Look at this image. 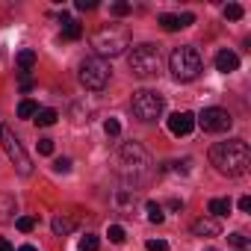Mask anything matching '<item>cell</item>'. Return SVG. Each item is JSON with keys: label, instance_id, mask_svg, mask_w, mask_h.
Listing matches in <instances>:
<instances>
[{"label": "cell", "instance_id": "obj_1", "mask_svg": "<svg viewBox=\"0 0 251 251\" xmlns=\"http://www.w3.org/2000/svg\"><path fill=\"white\" fill-rule=\"evenodd\" d=\"M210 163L216 166L219 175L227 177H242L251 166V148L245 139H227V142H216L210 148Z\"/></svg>", "mask_w": 251, "mask_h": 251}, {"label": "cell", "instance_id": "obj_2", "mask_svg": "<svg viewBox=\"0 0 251 251\" xmlns=\"http://www.w3.org/2000/svg\"><path fill=\"white\" fill-rule=\"evenodd\" d=\"M151 154L145 151V145L139 142H127L118 151V172L130 186H142L151 177Z\"/></svg>", "mask_w": 251, "mask_h": 251}, {"label": "cell", "instance_id": "obj_3", "mask_svg": "<svg viewBox=\"0 0 251 251\" xmlns=\"http://www.w3.org/2000/svg\"><path fill=\"white\" fill-rule=\"evenodd\" d=\"M169 65H172V74L175 80L180 83H189L201 74V53L192 48V45H183V48H175L172 56H169Z\"/></svg>", "mask_w": 251, "mask_h": 251}, {"label": "cell", "instance_id": "obj_4", "mask_svg": "<svg viewBox=\"0 0 251 251\" xmlns=\"http://www.w3.org/2000/svg\"><path fill=\"white\" fill-rule=\"evenodd\" d=\"M127 65H130V71L136 74V77H151V74H157V68H160V48H154V45H136L133 50H130V56H127Z\"/></svg>", "mask_w": 251, "mask_h": 251}, {"label": "cell", "instance_id": "obj_5", "mask_svg": "<svg viewBox=\"0 0 251 251\" xmlns=\"http://www.w3.org/2000/svg\"><path fill=\"white\" fill-rule=\"evenodd\" d=\"M130 106H133V115L139 121H157L166 109V100H163V95H157L151 89H139V92H133Z\"/></svg>", "mask_w": 251, "mask_h": 251}, {"label": "cell", "instance_id": "obj_6", "mask_svg": "<svg viewBox=\"0 0 251 251\" xmlns=\"http://www.w3.org/2000/svg\"><path fill=\"white\" fill-rule=\"evenodd\" d=\"M92 45H95V50H98V56L103 59V56H118L124 48H127V33H124L121 27H103V30H98L95 33V39H92Z\"/></svg>", "mask_w": 251, "mask_h": 251}, {"label": "cell", "instance_id": "obj_7", "mask_svg": "<svg viewBox=\"0 0 251 251\" xmlns=\"http://www.w3.org/2000/svg\"><path fill=\"white\" fill-rule=\"evenodd\" d=\"M80 83L89 89V92H100L106 83H109V65L100 59V56H89L80 62Z\"/></svg>", "mask_w": 251, "mask_h": 251}, {"label": "cell", "instance_id": "obj_8", "mask_svg": "<svg viewBox=\"0 0 251 251\" xmlns=\"http://www.w3.org/2000/svg\"><path fill=\"white\" fill-rule=\"evenodd\" d=\"M0 142H3V151H6V157H9V163L18 169V175L21 177H27L30 172H33V163H30V157H27V151L21 148V142H18V136L12 133V130H0Z\"/></svg>", "mask_w": 251, "mask_h": 251}, {"label": "cell", "instance_id": "obj_9", "mask_svg": "<svg viewBox=\"0 0 251 251\" xmlns=\"http://www.w3.org/2000/svg\"><path fill=\"white\" fill-rule=\"evenodd\" d=\"M195 124H201V130H204V133H227V130H230V124H233V118H230L227 109L207 106V109L195 118Z\"/></svg>", "mask_w": 251, "mask_h": 251}, {"label": "cell", "instance_id": "obj_10", "mask_svg": "<svg viewBox=\"0 0 251 251\" xmlns=\"http://www.w3.org/2000/svg\"><path fill=\"white\" fill-rule=\"evenodd\" d=\"M195 127V115L189 109H180V112H172L169 115V130L172 136H189Z\"/></svg>", "mask_w": 251, "mask_h": 251}, {"label": "cell", "instance_id": "obj_11", "mask_svg": "<svg viewBox=\"0 0 251 251\" xmlns=\"http://www.w3.org/2000/svg\"><path fill=\"white\" fill-rule=\"evenodd\" d=\"M192 233H195V236H219V233H222L219 219H195V222H192Z\"/></svg>", "mask_w": 251, "mask_h": 251}, {"label": "cell", "instance_id": "obj_12", "mask_svg": "<svg viewBox=\"0 0 251 251\" xmlns=\"http://www.w3.org/2000/svg\"><path fill=\"white\" fill-rule=\"evenodd\" d=\"M216 68H219L222 74H230V71L239 68V56H236L233 50H219V53H216Z\"/></svg>", "mask_w": 251, "mask_h": 251}, {"label": "cell", "instance_id": "obj_13", "mask_svg": "<svg viewBox=\"0 0 251 251\" xmlns=\"http://www.w3.org/2000/svg\"><path fill=\"white\" fill-rule=\"evenodd\" d=\"M230 198H210V204H207V210L213 213V219H222V216H230Z\"/></svg>", "mask_w": 251, "mask_h": 251}, {"label": "cell", "instance_id": "obj_14", "mask_svg": "<svg viewBox=\"0 0 251 251\" xmlns=\"http://www.w3.org/2000/svg\"><path fill=\"white\" fill-rule=\"evenodd\" d=\"M36 59H39V53L33 50V48H24L18 56H15V62H18V68H21V74H27L33 65H36Z\"/></svg>", "mask_w": 251, "mask_h": 251}, {"label": "cell", "instance_id": "obj_15", "mask_svg": "<svg viewBox=\"0 0 251 251\" xmlns=\"http://www.w3.org/2000/svg\"><path fill=\"white\" fill-rule=\"evenodd\" d=\"M50 227H53V233H56V236H68V233L77 227V222H74V219H68V216H56V219L50 222Z\"/></svg>", "mask_w": 251, "mask_h": 251}, {"label": "cell", "instance_id": "obj_16", "mask_svg": "<svg viewBox=\"0 0 251 251\" xmlns=\"http://www.w3.org/2000/svg\"><path fill=\"white\" fill-rule=\"evenodd\" d=\"M62 36H65L68 42H77V39L83 36V27H80L77 21H71V18H65V15H62Z\"/></svg>", "mask_w": 251, "mask_h": 251}, {"label": "cell", "instance_id": "obj_17", "mask_svg": "<svg viewBox=\"0 0 251 251\" xmlns=\"http://www.w3.org/2000/svg\"><path fill=\"white\" fill-rule=\"evenodd\" d=\"M56 118H59L56 109H39V112L33 115V121L39 124V127H50V124H56Z\"/></svg>", "mask_w": 251, "mask_h": 251}, {"label": "cell", "instance_id": "obj_18", "mask_svg": "<svg viewBox=\"0 0 251 251\" xmlns=\"http://www.w3.org/2000/svg\"><path fill=\"white\" fill-rule=\"evenodd\" d=\"M145 210H148V222H151V225H163V222H166V213H163V207H160L157 201H148Z\"/></svg>", "mask_w": 251, "mask_h": 251}, {"label": "cell", "instance_id": "obj_19", "mask_svg": "<svg viewBox=\"0 0 251 251\" xmlns=\"http://www.w3.org/2000/svg\"><path fill=\"white\" fill-rule=\"evenodd\" d=\"M157 24L166 30V33H175V30H183L180 27V15H160L157 18Z\"/></svg>", "mask_w": 251, "mask_h": 251}, {"label": "cell", "instance_id": "obj_20", "mask_svg": "<svg viewBox=\"0 0 251 251\" xmlns=\"http://www.w3.org/2000/svg\"><path fill=\"white\" fill-rule=\"evenodd\" d=\"M36 112H39L36 100H21V103H18V118H33Z\"/></svg>", "mask_w": 251, "mask_h": 251}, {"label": "cell", "instance_id": "obj_21", "mask_svg": "<svg viewBox=\"0 0 251 251\" xmlns=\"http://www.w3.org/2000/svg\"><path fill=\"white\" fill-rule=\"evenodd\" d=\"M106 236H109V242H115V245H121L124 239H127V233H124V227H121V225H109Z\"/></svg>", "mask_w": 251, "mask_h": 251}, {"label": "cell", "instance_id": "obj_22", "mask_svg": "<svg viewBox=\"0 0 251 251\" xmlns=\"http://www.w3.org/2000/svg\"><path fill=\"white\" fill-rule=\"evenodd\" d=\"M100 248V239L95 236V233H86L83 239H80V251H98Z\"/></svg>", "mask_w": 251, "mask_h": 251}, {"label": "cell", "instance_id": "obj_23", "mask_svg": "<svg viewBox=\"0 0 251 251\" xmlns=\"http://www.w3.org/2000/svg\"><path fill=\"white\" fill-rule=\"evenodd\" d=\"M15 227H18L21 233H30V230L36 227V219H33V216H21V219H15Z\"/></svg>", "mask_w": 251, "mask_h": 251}, {"label": "cell", "instance_id": "obj_24", "mask_svg": "<svg viewBox=\"0 0 251 251\" xmlns=\"http://www.w3.org/2000/svg\"><path fill=\"white\" fill-rule=\"evenodd\" d=\"M227 242H230L236 251H245V248H248V236H245V233H230Z\"/></svg>", "mask_w": 251, "mask_h": 251}, {"label": "cell", "instance_id": "obj_25", "mask_svg": "<svg viewBox=\"0 0 251 251\" xmlns=\"http://www.w3.org/2000/svg\"><path fill=\"white\" fill-rule=\"evenodd\" d=\"M109 12H112L115 18H124V15H130V3H124V0H118V3H112V6H109Z\"/></svg>", "mask_w": 251, "mask_h": 251}, {"label": "cell", "instance_id": "obj_26", "mask_svg": "<svg viewBox=\"0 0 251 251\" xmlns=\"http://www.w3.org/2000/svg\"><path fill=\"white\" fill-rule=\"evenodd\" d=\"M103 133H106V136H118V133H121L118 118H106V121H103Z\"/></svg>", "mask_w": 251, "mask_h": 251}, {"label": "cell", "instance_id": "obj_27", "mask_svg": "<svg viewBox=\"0 0 251 251\" xmlns=\"http://www.w3.org/2000/svg\"><path fill=\"white\" fill-rule=\"evenodd\" d=\"M225 18H227V21H239V18H242V6H239V3H227V6H225Z\"/></svg>", "mask_w": 251, "mask_h": 251}, {"label": "cell", "instance_id": "obj_28", "mask_svg": "<svg viewBox=\"0 0 251 251\" xmlns=\"http://www.w3.org/2000/svg\"><path fill=\"white\" fill-rule=\"evenodd\" d=\"M53 172H56V175H68V172H71V160H68V157H59V160L53 163Z\"/></svg>", "mask_w": 251, "mask_h": 251}, {"label": "cell", "instance_id": "obj_29", "mask_svg": "<svg viewBox=\"0 0 251 251\" xmlns=\"http://www.w3.org/2000/svg\"><path fill=\"white\" fill-rule=\"evenodd\" d=\"M39 154L42 157H50L53 154V139H39Z\"/></svg>", "mask_w": 251, "mask_h": 251}, {"label": "cell", "instance_id": "obj_30", "mask_svg": "<svg viewBox=\"0 0 251 251\" xmlns=\"http://www.w3.org/2000/svg\"><path fill=\"white\" fill-rule=\"evenodd\" d=\"M145 248H148V251H169V242H163V239H148Z\"/></svg>", "mask_w": 251, "mask_h": 251}, {"label": "cell", "instance_id": "obj_31", "mask_svg": "<svg viewBox=\"0 0 251 251\" xmlns=\"http://www.w3.org/2000/svg\"><path fill=\"white\" fill-rule=\"evenodd\" d=\"M98 3H95V0H77V9L80 12H89V9H95Z\"/></svg>", "mask_w": 251, "mask_h": 251}, {"label": "cell", "instance_id": "obj_32", "mask_svg": "<svg viewBox=\"0 0 251 251\" xmlns=\"http://www.w3.org/2000/svg\"><path fill=\"white\" fill-rule=\"evenodd\" d=\"M189 24H195V15H192V12L180 15V27H189Z\"/></svg>", "mask_w": 251, "mask_h": 251}, {"label": "cell", "instance_id": "obj_33", "mask_svg": "<svg viewBox=\"0 0 251 251\" xmlns=\"http://www.w3.org/2000/svg\"><path fill=\"white\" fill-rule=\"evenodd\" d=\"M239 210H242V213H248V210H251V198H248V195H242V198H239Z\"/></svg>", "mask_w": 251, "mask_h": 251}, {"label": "cell", "instance_id": "obj_34", "mask_svg": "<svg viewBox=\"0 0 251 251\" xmlns=\"http://www.w3.org/2000/svg\"><path fill=\"white\" fill-rule=\"evenodd\" d=\"M21 89H24V92H30V89H33V80H30V77H27V74H24V77H21Z\"/></svg>", "mask_w": 251, "mask_h": 251}, {"label": "cell", "instance_id": "obj_35", "mask_svg": "<svg viewBox=\"0 0 251 251\" xmlns=\"http://www.w3.org/2000/svg\"><path fill=\"white\" fill-rule=\"evenodd\" d=\"M0 251H15V248L9 245V239H3V236H0Z\"/></svg>", "mask_w": 251, "mask_h": 251}, {"label": "cell", "instance_id": "obj_36", "mask_svg": "<svg viewBox=\"0 0 251 251\" xmlns=\"http://www.w3.org/2000/svg\"><path fill=\"white\" fill-rule=\"evenodd\" d=\"M169 207H172V210H183V201H177V198H172V201H169Z\"/></svg>", "mask_w": 251, "mask_h": 251}, {"label": "cell", "instance_id": "obj_37", "mask_svg": "<svg viewBox=\"0 0 251 251\" xmlns=\"http://www.w3.org/2000/svg\"><path fill=\"white\" fill-rule=\"evenodd\" d=\"M18 251H39V248H33V245H21Z\"/></svg>", "mask_w": 251, "mask_h": 251}, {"label": "cell", "instance_id": "obj_38", "mask_svg": "<svg viewBox=\"0 0 251 251\" xmlns=\"http://www.w3.org/2000/svg\"><path fill=\"white\" fill-rule=\"evenodd\" d=\"M0 130H3V127H0Z\"/></svg>", "mask_w": 251, "mask_h": 251}, {"label": "cell", "instance_id": "obj_39", "mask_svg": "<svg viewBox=\"0 0 251 251\" xmlns=\"http://www.w3.org/2000/svg\"><path fill=\"white\" fill-rule=\"evenodd\" d=\"M210 251H213V248H210Z\"/></svg>", "mask_w": 251, "mask_h": 251}]
</instances>
